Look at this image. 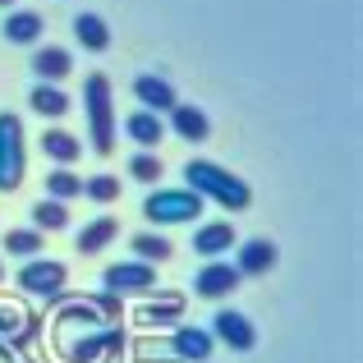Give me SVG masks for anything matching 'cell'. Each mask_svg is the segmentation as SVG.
<instances>
[{"mask_svg": "<svg viewBox=\"0 0 363 363\" xmlns=\"http://www.w3.org/2000/svg\"><path fill=\"white\" fill-rule=\"evenodd\" d=\"M184 179L189 184L184 189H194L198 198H212V203H221L225 212H244L248 203H253V189L244 184L235 170H225V166H216V161H207V157H194L184 166Z\"/></svg>", "mask_w": 363, "mask_h": 363, "instance_id": "6da1fadb", "label": "cell"}, {"mask_svg": "<svg viewBox=\"0 0 363 363\" xmlns=\"http://www.w3.org/2000/svg\"><path fill=\"white\" fill-rule=\"evenodd\" d=\"M83 116H88V143L97 157L116 152V97H111L106 74H88L83 79Z\"/></svg>", "mask_w": 363, "mask_h": 363, "instance_id": "7a4b0ae2", "label": "cell"}, {"mask_svg": "<svg viewBox=\"0 0 363 363\" xmlns=\"http://www.w3.org/2000/svg\"><path fill=\"white\" fill-rule=\"evenodd\" d=\"M28 170V147H23V120L0 111V194H14Z\"/></svg>", "mask_w": 363, "mask_h": 363, "instance_id": "3957f363", "label": "cell"}, {"mask_svg": "<svg viewBox=\"0 0 363 363\" xmlns=\"http://www.w3.org/2000/svg\"><path fill=\"white\" fill-rule=\"evenodd\" d=\"M203 198L194 194V189H157V194H147V203H143V216H147L152 225H184L194 221V216H203Z\"/></svg>", "mask_w": 363, "mask_h": 363, "instance_id": "277c9868", "label": "cell"}, {"mask_svg": "<svg viewBox=\"0 0 363 363\" xmlns=\"http://www.w3.org/2000/svg\"><path fill=\"white\" fill-rule=\"evenodd\" d=\"M65 281H69V272H65V262H55V257H28V262L18 267V290H28L33 299H46V303L65 299Z\"/></svg>", "mask_w": 363, "mask_h": 363, "instance_id": "5b68a950", "label": "cell"}, {"mask_svg": "<svg viewBox=\"0 0 363 363\" xmlns=\"http://www.w3.org/2000/svg\"><path fill=\"white\" fill-rule=\"evenodd\" d=\"M120 350H124L120 327H92L83 336L65 340V363H97L101 354H120Z\"/></svg>", "mask_w": 363, "mask_h": 363, "instance_id": "8992f818", "label": "cell"}, {"mask_svg": "<svg viewBox=\"0 0 363 363\" xmlns=\"http://www.w3.org/2000/svg\"><path fill=\"white\" fill-rule=\"evenodd\" d=\"M101 290H116V294H152L157 290V267L147 262H111L101 272Z\"/></svg>", "mask_w": 363, "mask_h": 363, "instance_id": "52a82bcc", "label": "cell"}, {"mask_svg": "<svg viewBox=\"0 0 363 363\" xmlns=\"http://www.w3.org/2000/svg\"><path fill=\"white\" fill-rule=\"evenodd\" d=\"M212 340H221L225 350H235V354H248V350L257 345V327L244 318V313L235 308H221L212 318Z\"/></svg>", "mask_w": 363, "mask_h": 363, "instance_id": "ba28073f", "label": "cell"}, {"mask_svg": "<svg viewBox=\"0 0 363 363\" xmlns=\"http://www.w3.org/2000/svg\"><path fill=\"white\" fill-rule=\"evenodd\" d=\"M240 281L244 276L235 272V262H221V257H216V262H207L203 272L194 276V294L198 299H225L230 290H240Z\"/></svg>", "mask_w": 363, "mask_h": 363, "instance_id": "9c48e42d", "label": "cell"}, {"mask_svg": "<svg viewBox=\"0 0 363 363\" xmlns=\"http://www.w3.org/2000/svg\"><path fill=\"white\" fill-rule=\"evenodd\" d=\"M212 331L207 327H175L170 331V354L184 359V363H207L212 359Z\"/></svg>", "mask_w": 363, "mask_h": 363, "instance_id": "30bf717a", "label": "cell"}, {"mask_svg": "<svg viewBox=\"0 0 363 363\" xmlns=\"http://www.w3.org/2000/svg\"><path fill=\"white\" fill-rule=\"evenodd\" d=\"M235 244H240V235H235L230 221H207V225H198V230H194V253L207 257V262H216L221 253H230Z\"/></svg>", "mask_w": 363, "mask_h": 363, "instance_id": "8fae6325", "label": "cell"}, {"mask_svg": "<svg viewBox=\"0 0 363 363\" xmlns=\"http://www.w3.org/2000/svg\"><path fill=\"white\" fill-rule=\"evenodd\" d=\"M42 33H46V23H42L37 9H9L5 23H0V37H5L9 46H37Z\"/></svg>", "mask_w": 363, "mask_h": 363, "instance_id": "7c38bea8", "label": "cell"}, {"mask_svg": "<svg viewBox=\"0 0 363 363\" xmlns=\"http://www.w3.org/2000/svg\"><path fill=\"white\" fill-rule=\"evenodd\" d=\"M276 244L272 240H244V244H235V272L240 276H267L276 267Z\"/></svg>", "mask_w": 363, "mask_h": 363, "instance_id": "4fadbf2b", "label": "cell"}, {"mask_svg": "<svg viewBox=\"0 0 363 363\" xmlns=\"http://www.w3.org/2000/svg\"><path fill=\"white\" fill-rule=\"evenodd\" d=\"M133 97L143 101V111H152V116H166L170 106H175V88H170L166 79H157V74H138L133 79Z\"/></svg>", "mask_w": 363, "mask_h": 363, "instance_id": "5bb4252c", "label": "cell"}, {"mask_svg": "<svg viewBox=\"0 0 363 363\" xmlns=\"http://www.w3.org/2000/svg\"><path fill=\"white\" fill-rule=\"evenodd\" d=\"M33 74L42 83H60L74 74V55L65 51V46H37L33 51Z\"/></svg>", "mask_w": 363, "mask_h": 363, "instance_id": "9a60e30c", "label": "cell"}, {"mask_svg": "<svg viewBox=\"0 0 363 363\" xmlns=\"http://www.w3.org/2000/svg\"><path fill=\"white\" fill-rule=\"evenodd\" d=\"M166 116H170V129H175L184 143H207V133H212V120H207L198 106H184V101H175Z\"/></svg>", "mask_w": 363, "mask_h": 363, "instance_id": "2e32d148", "label": "cell"}, {"mask_svg": "<svg viewBox=\"0 0 363 363\" xmlns=\"http://www.w3.org/2000/svg\"><path fill=\"white\" fill-rule=\"evenodd\" d=\"M74 37H79V46L92 51V55L111 51V23L101 14H92V9H83V14L74 18Z\"/></svg>", "mask_w": 363, "mask_h": 363, "instance_id": "e0dca14e", "label": "cell"}, {"mask_svg": "<svg viewBox=\"0 0 363 363\" xmlns=\"http://www.w3.org/2000/svg\"><path fill=\"white\" fill-rule=\"evenodd\" d=\"M124 133H129L143 152H157V143L166 138V120L152 116V111H133V116L124 120Z\"/></svg>", "mask_w": 363, "mask_h": 363, "instance_id": "ac0fdd59", "label": "cell"}, {"mask_svg": "<svg viewBox=\"0 0 363 363\" xmlns=\"http://www.w3.org/2000/svg\"><path fill=\"white\" fill-rule=\"evenodd\" d=\"M116 235H120V221H116V216H92V221L74 235V248H79V253H101V248L116 240Z\"/></svg>", "mask_w": 363, "mask_h": 363, "instance_id": "d6986e66", "label": "cell"}, {"mask_svg": "<svg viewBox=\"0 0 363 363\" xmlns=\"http://www.w3.org/2000/svg\"><path fill=\"white\" fill-rule=\"evenodd\" d=\"M179 318H184V294H166V299H152L138 308L143 327H179Z\"/></svg>", "mask_w": 363, "mask_h": 363, "instance_id": "ffe728a7", "label": "cell"}, {"mask_svg": "<svg viewBox=\"0 0 363 363\" xmlns=\"http://www.w3.org/2000/svg\"><path fill=\"white\" fill-rule=\"evenodd\" d=\"M28 106H33L42 120H60V116H69V97L60 92V83H37V88L28 92Z\"/></svg>", "mask_w": 363, "mask_h": 363, "instance_id": "44dd1931", "label": "cell"}, {"mask_svg": "<svg viewBox=\"0 0 363 363\" xmlns=\"http://www.w3.org/2000/svg\"><path fill=\"white\" fill-rule=\"evenodd\" d=\"M129 248L138 253V262H147V267H161V262H170V257H175V244H170L161 230H143V235H133Z\"/></svg>", "mask_w": 363, "mask_h": 363, "instance_id": "7402d4cb", "label": "cell"}, {"mask_svg": "<svg viewBox=\"0 0 363 363\" xmlns=\"http://www.w3.org/2000/svg\"><path fill=\"white\" fill-rule=\"evenodd\" d=\"M42 152L55 161V166H74V161L83 157V143L74 138L69 129H46L42 133Z\"/></svg>", "mask_w": 363, "mask_h": 363, "instance_id": "603a6c76", "label": "cell"}, {"mask_svg": "<svg viewBox=\"0 0 363 363\" xmlns=\"http://www.w3.org/2000/svg\"><path fill=\"white\" fill-rule=\"evenodd\" d=\"M65 308H60V318H55V327H65V331H92V327H106V322L97 318V308H92L88 299H79V303H69V299H60Z\"/></svg>", "mask_w": 363, "mask_h": 363, "instance_id": "cb8c5ba5", "label": "cell"}, {"mask_svg": "<svg viewBox=\"0 0 363 363\" xmlns=\"http://www.w3.org/2000/svg\"><path fill=\"white\" fill-rule=\"evenodd\" d=\"M33 230H65V225H69V207L65 203H55V198H42V203H33Z\"/></svg>", "mask_w": 363, "mask_h": 363, "instance_id": "d4e9b609", "label": "cell"}, {"mask_svg": "<svg viewBox=\"0 0 363 363\" xmlns=\"http://www.w3.org/2000/svg\"><path fill=\"white\" fill-rule=\"evenodd\" d=\"M46 198H55V203H69V198H83V179L74 175L69 166H55L51 175H46Z\"/></svg>", "mask_w": 363, "mask_h": 363, "instance_id": "484cf974", "label": "cell"}, {"mask_svg": "<svg viewBox=\"0 0 363 363\" xmlns=\"http://www.w3.org/2000/svg\"><path fill=\"white\" fill-rule=\"evenodd\" d=\"M42 248H46L42 230H5V253H14V257H37Z\"/></svg>", "mask_w": 363, "mask_h": 363, "instance_id": "4316f807", "label": "cell"}, {"mask_svg": "<svg viewBox=\"0 0 363 363\" xmlns=\"http://www.w3.org/2000/svg\"><path fill=\"white\" fill-rule=\"evenodd\" d=\"M161 175H166V166H161L157 152H138V157L129 161V179H138V184H157Z\"/></svg>", "mask_w": 363, "mask_h": 363, "instance_id": "83f0119b", "label": "cell"}, {"mask_svg": "<svg viewBox=\"0 0 363 363\" xmlns=\"http://www.w3.org/2000/svg\"><path fill=\"white\" fill-rule=\"evenodd\" d=\"M88 303L97 308V318L106 322V327H120V318H124V299H120L116 290H97V294H92Z\"/></svg>", "mask_w": 363, "mask_h": 363, "instance_id": "f1b7e54d", "label": "cell"}, {"mask_svg": "<svg viewBox=\"0 0 363 363\" xmlns=\"http://www.w3.org/2000/svg\"><path fill=\"white\" fill-rule=\"evenodd\" d=\"M83 198H92V203H116L120 198V179L116 175H92V179H83Z\"/></svg>", "mask_w": 363, "mask_h": 363, "instance_id": "f546056e", "label": "cell"}, {"mask_svg": "<svg viewBox=\"0 0 363 363\" xmlns=\"http://www.w3.org/2000/svg\"><path fill=\"white\" fill-rule=\"evenodd\" d=\"M18 322H23V313H18V308H0V336H14V340H28L23 331H18Z\"/></svg>", "mask_w": 363, "mask_h": 363, "instance_id": "4dcf8cb0", "label": "cell"}, {"mask_svg": "<svg viewBox=\"0 0 363 363\" xmlns=\"http://www.w3.org/2000/svg\"><path fill=\"white\" fill-rule=\"evenodd\" d=\"M9 5H14V0H0V9H9Z\"/></svg>", "mask_w": 363, "mask_h": 363, "instance_id": "1f68e13d", "label": "cell"}, {"mask_svg": "<svg viewBox=\"0 0 363 363\" xmlns=\"http://www.w3.org/2000/svg\"><path fill=\"white\" fill-rule=\"evenodd\" d=\"M0 281H5V262H0Z\"/></svg>", "mask_w": 363, "mask_h": 363, "instance_id": "d6a6232c", "label": "cell"}]
</instances>
